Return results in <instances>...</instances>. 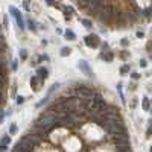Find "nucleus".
<instances>
[{
	"instance_id": "nucleus-4",
	"label": "nucleus",
	"mask_w": 152,
	"mask_h": 152,
	"mask_svg": "<svg viewBox=\"0 0 152 152\" xmlns=\"http://www.w3.org/2000/svg\"><path fill=\"white\" fill-rule=\"evenodd\" d=\"M113 144H116L117 149H122L129 146V137H113Z\"/></svg>"
},
{
	"instance_id": "nucleus-34",
	"label": "nucleus",
	"mask_w": 152,
	"mask_h": 152,
	"mask_svg": "<svg viewBox=\"0 0 152 152\" xmlns=\"http://www.w3.org/2000/svg\"><path fill=\"white\" fill-rule=\"evenodd\" d=\"M3 119H5V113H0V123L3 122Z\"/></svg>"
},
{
	"instance_id": "nucleus-31",
	"label": "nucleus",
	"mask_w": 152,
	"mask_h": 152,
	"mask_svg": "<svg viewBox=\"0 0 152 152\" xmlns=\"http://www.w3.org/2000/svg\"><path fill=\"white\" fill-rule=\"evenodd\" d=\"M3 25H5V27H8V25H9V21H8V17H6V15L3 17Z\"/></svg>"
},
{
	"instance_id": "nucleus-20",
	"label": "nucleus",
	"mask_w": 152,
	"mask_h": 152,
	"mask_svg": "<svg viewBox=\"0 0 152 152\" xmlns=\"http://www.w3.org/2000/svg\"><path fill=\"white\" fill-rule=\"evenodd\" d=\"M27 26H29V29H32V31H35V29H37L35 21H34V20H31V18L27 20Z\"/></svg>"
},
{
	"instance_id": "nucleus-13",
	"label": "nucleus",
	"mask_w": 152,
	"mask_h": 152,
	"mask_svg": "<svg viewBox=\"0 0 152 152\" xmlns=\"http://www.w3.org/2000/svg\"><path fill=\"white\" fill-rule=\"evenodd\" d=\"M100 58H104V59H105L107 63H111V61H113V53H111V52H105V53L102 52Z\"/></svg>"
},
{
	"instance_id": "nucleus-18",
	"label": "nucleus",
	"mask_w": 152,
	"mask_h": 152,
	"mask_svg": "<svg viewBox=\"0 0 152 152\" xmlns=\"http://www.w3.org/2000/svg\"><path fill=\"white\" fill-rule=\"evenodd\" d=\"M128 72H129V65H128V64H123V65L120 67V73H122V75H128Z\"/></svg>"
},
{
	"instance_id": "nucleus-7",
	"label": "nucleus",
	"mask_w": 152,
	"mask_h": 152,
	"mask_svg": "<svg viewBox=\"0 0 152 152\" xmlns=\"http://www.w3.org/2000/svg\"><path fill=\"white\" fill-rule=\"evenodd\" d=\"M76 93L79 94V96H82V98H93V90L91 88H87V87H78L76 88Z\"/></svg>"
},
{
	"instance_id": "nucleus-29",
	"label": "nucleus",
	"mask_w": 152,
	"mask_h": 152,
	"mask_svg": "<svg viewBox=\"0 0 152 152\" xmlns=\"http://www.w3.org/2000/svg\"><path fill=\"white\" fill-rule=\"evenodd\" d=\"M131 78H132V79H140V75H138V73H131Z\"/></svg>"
},
{
	"instance_id": "nucleus-6",
	"label": "nucleus",
	"mask_w": 152,
	"mask_h": 152,
	"mask_svg": "<svg viewBox=\"0 0 152 152\" xmlns=\"http://www.w3.org/2000/svg\"><path fill=\"white\" fill-rule=\"evenodd\" d=\"M84 41H85V44L88 46V47H98V46H99L98 35H87Z\"/></svg>"
},
{
	"instance_id": "nucleus-15",
	"label": "nucleus",
	"mask_w": 152,
	"mask_h": 152,
	"mask_svg": "<svg viewBox=\"0 0 152 152\" xmlns=\"http://www.w3.org/2000/svg\"><path fill=\"white\" fill-rule=\"evenodd\" d=\"M70 53H72V49H70V47H63V49L59 50V55H61V56H69Z\"/></svg>"
},
{
	"instance_id": "nucleus-8",
	"label": "nucleus",
	"mask_w": 152,
	"mask_h": 152,
	"mask_svg": "<svg viewBox=\"0 0 152 152\" xmlns=\"http://www.w3.org/2000/svg\"><path fill=\"white\" fill-rule=\"evenodd\" d=\"M78 67H79L81 70L87 75V76H91V78H93V70L90 69V65H88L87 61H79V63H78Z\"/></svg>"
},
{
	"instance_id": "nucleus-1",
	"label": "nucleus",
	"mask_w": 152,
	"mask_h": 152,
	"mask_svg": "<svg viewBox=\"0 0 152 152\" xmlns=\"http://www.w3.org/2000/svg\"><path fill=\"white\" fill-rule=\"evenodd\" d=\"M34 149V143L27 138V137H23L14 148V152H32Z\"/></svg>"
},
{
	"instance_id": "nucleus-16",
	"label": "nucleus",
	"mask_w": 152,
	"mask_h": 152,
	"mask_svg": "<svg viewBox=\"0 0 152 152\" xmlns=\"http://www.w3.org/2000/svg\"><path fill=\"white\" fill-rule=\"evenodd\" d=\"M143 110L144 111H149V110H151V102H149V99L148 98L143 99Z\"/></svg>"
},
{
	"instance_id": "nucleus-14",
	"label": "nucleus",
	"mask_w": 152,
	"mask_h": 152,
	"mask_svg": "<svg viewBox=\"0 0 152 152\" xmlns=\"http://www.w3.org/2000/svg\"><path fill=\"white\" fill-rule=\"evenodd\" d=\"M73 14V8L72 6H65L64 8V15H65V18H70Z\"/></svg>"
},
{
	"instance_id": "nucleus-28",
	"label": "nucleus",
	"mask_w": 152,
	"mask_h": 152,
	"mask_svg": "<svg viewBox=\"0 0 152 152\" xmlns=\"http://www.w3.org/2000/svg\"><path fill=\"white\" fill-rule=\"evenodd\" d=\"M119 152H131V148H129V146H126V148H122V149H119Z\"/></svg>"
},
{
	"instance_id": "nucleus-25",
	"label": "nucleus",
	"mask_w": 152,
	"mask_h": 152,
	"mask_svg": "<svg viewBox=\"0 0 152 152\" xmlns=\"http://www.w3.org/2000/svg\"><path fill=\"white\" fill-rule=\"evenodd\" d=\"M82 23H84V26H85V27H91V21L87 20V18H84V20H82Z\"/></svg>"
},
{
	"instance_id": "nucleus-21",
	"label": "nucleus",
	"mask_w": 152,
	"mask_h": 152,
	"mask_svg": "<svg viewBox=\"0 0 152 152\" xmlns=\"http://www.w3.org/2000/svg\"><path fill=\"white\" fill-rule=\"evenodd\" d=\"M23 6H25V9L29 12V11H31V0H23Z\"/></svg>"
},
{
	"instance_id": "nucleus-35",
	"label": "nucleus",
	"mask_w": 152,
	"mask_h": 152,
	"mask_svg": "<svg viewBox=\"0 0 152 152\" xmlns=\"http://www.w3.org/2000/svg\"><path fill=\"white\" fill-rule=\"evenodd\" d=\"M12 69H14V70L17 69V61H12Z\"/></svg>"
},
{
	"instance_id": "nucleus-11",
	"label": "nucleus",
	"mask_w": 152,
	"mask_h": 152,
	"mask_svg": "<svg viewBox=\"0 0 152 152\" xmlns=\"http://www.w3.org/2000/svg\"><path fill=\"white\" fill-rule=\"evenodd\" d=\"M41 137H43L41 134H34V132H29V135H27V138H29L34 144L41 143Z\"/></svg>"
},
{
	"instance_id": "nucleus-12",
	"label": "nucleus",
	"mask_w": 152,
	"mask_h": 152,
	"mask_svg": "<svg viewBox=\"0 0 152 152\" xmlns=\"http://www.w3.org/2000/svg\"><path fill=\"white\" fill-rule=\"evenodd\" d=\"M64 38H65V40H70V41H73V40L76 38V35H75V32H73V31L67 29V31H65V34H64Z\"/></svg>"
},
{
	"instance_id": "nucleus-9",
	"label": "nucleus",
	"mask_w": 152,
	"mask_h": 152,
	"mask_svg": "<svg viewBox=\"0 0 152 152\" xmlns=\"http://www.w3.org/2000/svg\"><path fill=\"white\" fill-rule=\"evenodd\" d=\"M9 144H11V137L9 135H3L0 138V152H6Z\"/></svg>"
},
{
	"instance_id": "nucleus-24",
	"label": "nucleus",
	"mask_w": 152,
	"mask_h": 152,
	"mask_svg": "<svg viewBox=\"0 0 152 152\" xmlns=\"http://www.w3.org/2000/svg\"><path fill=\"white\" fill-rule=\"evenodd\" d=\"M142 14H143L144 17H149V15L152 14V6L151 8H148V9H144V11H142Z\"/></svg>"
},
{
	"instance_id": "nucleus-19",
	"label": "nucleus",
	"mask_w": 152,
	"mask_h": 152,
	"mask_svg": "<svg viewBox=\"0 0 152 152\" xmlns=\"http://www.w3.org/2000/svg\"><path fill=\"white\" fill-rule=\"evenodd\" d=\"M117 90H119V94H120V99H122V102L125 104V98H123V91H122V82H119V84H117Z\"/></svg>"
},
{
	"instance_id": "nucleus-10",
	"label": "nucleus",
	"mask_w": 152,
	"mask_h": 152,
	"mask_svg": "<svg viewBox=\"0 0 152 152\" xmlns=\"http://www.w3.org/2000/svg\"><path fill=\"white\" fill-rule=\"evenodd\" d=\"M37 76H38V79H41V81L47 79V76H49V70H47L46 67H40V69L37 70Z\"/></svg>"
},
{
	"instance_id": "nucleus-5",
	"label": "nucleus",
	"mask_w": 152,
	"mask_h": 152,
	"mask_svg": "<svg viewBox=\"0 0 152 152\" xmlns=\"http://www.w3.org/2000/svg\"><path fill=\"white\" fill-rule=\"evenodd\" d=\"M113 12H114V9L111 5H105V8L102 9V12H100V20H104V21H108L110 18L113 17Z\"/></svg>"
},
{
	"instance_id": "nucleus-3",
	"label": "nucleus",
	"mask_w": 152,
	"mask_h": 152,
	"mask_svg": "<svg viewBox=\"0 0 152 152\" xmlns=\"http://www.w3.org/2000/svg\"><path fill=\"white\" fill-rule=\"evenodd\" d=\"M9 11H11V14L15 17V20H17V26L20 27V29H25V20H23V15H21V12L18 11L15 6H11L9 8Z\"/></svg>"
},
{
	"instance_id": "nucleus-36",
	"label": "nucleus",
	"mask_w": 152,
	"mask_h": 152,
	"mask_svg": "<svg viewBox=\"0 0 152 152\" xmlns=\"http://www.w3.org/2000/svg\"><path fill=\"white\" fill-rule=\"evenodd\" d=\"M151 152H152V146H151Z\"/></svg>"
},
{
	"instance_id": "nucleus-32",
	"label": "nucleus",
	"mask_w": 152,
	"mask_h": 152,
	"mask_svg": "<svg viewBox=\"0 0 152 152\" xmlns=\"http://www.w3.org/2000/svg\"><path fill=\"white\" fill-rule=\"evenodd\" d=\"M46 3H47V5H50V6H52V5H55V6H58V3H55L53 0H46Z\"/></svg>"
},
{
	"instance_id": "nucleus-22",
	"label": "nucleus",
	"mask_w": 152,
	"mask_h": 152,
	"mask_svg": "<svg viewBox=\"0 0 152 152\" xmlns=\"http://www.w3.org/2000/svg\"><path fill=\"white\" fill-rule=\"evenodd\" d=\"M20 58H21L23 61H26V58H27V52L25 50V49H21V50H20Z\"/></svg>"
},
{
	"instance_id": "nucleus-17",
	"label": "nucleus",
	"mask_w": 152,
	"mask_h": 152,
	"mask_svg": "<svg viewBox=\"0 0 152 152\" xmlns=\"http://www.w3.org/2000/svg\"><path fill=\"white\" fill-rule=\"evenodd\" d=\"M37 81H38V76H34V78H31V85H32V88H34V90H38Z\"/></svg>"
},
{
	"instance_id": "nucleus-23",
	"label": "nucleus",
	"mask_w": 152,
	"mask_h": 152,
	"mask_svg": "<svg viewBox=\"0 0 152 152\" xmlns=\"http://www.w3.org/2000/svg\"><path fill=\"white\" fill-rule=\"evenodd\" d=\"M15 132H17V125L12 123V125L9 126V134H15Z\"/></svg>"
},
{
	"instance_id": "nucleus-30",
	"label": "nucleus",
	"mask_w": 152,
	"mask_h": 152,
	"mask_svg": "<svg viewBox=\"0 0 152 152\" xmlns=\"http://www.w3.org/2000/svg\"><path fill=\"white\" fill-rule=\"evenodd\" d=\"M120 44L123 46V47H126V46L129 44V43H128V40H126V38H123V40H122V41H120Z\"/></svg>"
},
{
	"instance_id": "nucleus-27",
	"label": "nucleus",
	"mask_w": 152,
	"mask_h": 152,
	"mask_svg": "<svg viewBox=\"0 0 152 152\" xmlns=\"http://www.w3.org/2000/svg\"><path fill=\"white\" fill-rule=\"evenodd\" d=\"M23 102H25V98H23V96H18L17 98V105H21Z\"/></svg>"
},
{
	"instance_id": "nucleus-2",
	"label": "nucleus",
	"mask_w": 152,
	"mask_h": 152,
	"mask_svg": "<svg viewBox=\"0 0 152 152\" xmlns=\"http://www.w3.org/2000/svg\"><path fill=\"white\" fill-rule=\"evenodd\" d=\"M58 88H59V84H53V85H52V87L49 88V91H47V94H46V98L43 99V100H40V102L37 104V108H41L43 105H46V104H47V102L50 100V98H52V94H53V93H55V91H56Z\"/></svg>"
},
{
	"instance_id": "nucleus-33",
	"label": "nucleus",
	"mask_w": 152,
	"mask_h": 152,
	"mask_svg": "<svg viewBox=\"0 0 152 152\" xmlns=\"http://www.w3.org/2000/svg\"><path fill=\"white\" fill-rule=\"evenodd\" d=\"M140 65H142V67H146V65H148V63H146L144 59H142V61H140Z\"/></svg>"
},
{
	"instance_id": "nucleus-26",
	"label": "nucleus",
	"mask_w": 152,
	"mask_h": 152,
	"mask_svg": "<svg viewBox=\"0 0 152 152\" xmlns=\"http://www.w3.org/2000/svg\"><path fill=\"white\" fill-rule=\"evenodd\" d=\"M152 135V125H149V128H148V131H146V138H149Z\"/></svg>"
}]
</instances>
